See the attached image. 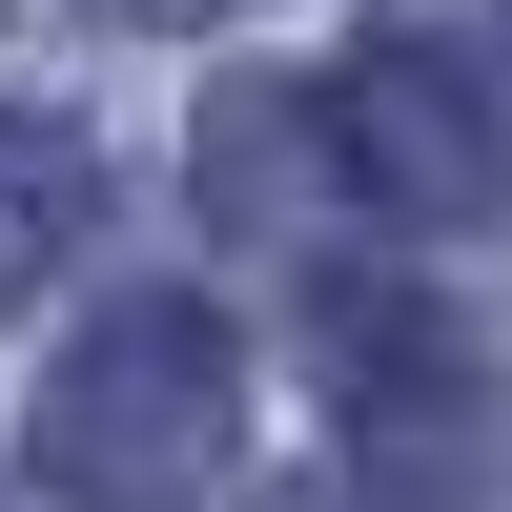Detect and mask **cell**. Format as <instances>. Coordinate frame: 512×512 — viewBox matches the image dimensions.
<instances>
[{"mask_svg":"<svg viewBox=\"0 0 512 512\" xmlns=\"http://www.w3.org/2000/svg\"><path fill=\"white\" fill-rule=\"evenodd\" d=\"M226 431H246V328L185 308V287L103 308L41 369V472H62V512H185L226 472Z\"/></svg>","mask_w":512,"mask_h":512,"instance_id":"obj_1","label":"cell"},{"mask_svg":"<svg viewBox=\"0 0 512 512\" xmlns=\"http://www.w3.org/2000/svg\"><path fill=\"white\" fill-rule=\"evenodd\" d=\"M308 123L349 164V205H390V226H492L512 205V123H492V82L451 41H349Z\"/></svg>","mask_w":512,"mask_h":512,"instance_id":"obj_2","label":"cell"},{"mask_svg":"<svg viewBox=\"0 0 512 512\" xmlns=\"http://www.w3.org/2000/svg\"><path fill=\"white\" fill-rule=\"evenodd\" d=\"M308 349H328V390H349L369 492H410V512H431V492L492 451V390H472V328H451V308H410V287H328V308H308Z\"/></svg>","mask_w":512,"mask_h":512,"instance_id":"obj_3","label":"cell"},{"mask_svg":"<svg viewBox=\"0 0 512 512\" xmlns=\"http://www.w3.org/2000/svg\"><path fill=\"white\" fill-rule=\"evenodd\" d=\"M82 226H103V164H82L62 123H21V103H0V308H21V287L62 267Z\"/></svg>","mask_w":512,"mask_h":512,"instance_id":"obj_4","label":"cell"},{"mask_svg":"<svg viewBox=\"0 0 512 512\" xmlns=\"http://www.w3.org/2000/svg\"><path fill=\"white\" fill-rule=\"evenodd\" d=\"M103 21H205V0H103Z\"/></svg>","mask_w":512,"mask_h":512,"instance_id":"obj_5","label":"cell"}]
</instances>
